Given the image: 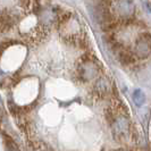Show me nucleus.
<instances>
[{
    "label": "nucleus",
    "mask_w": 151,
    "mask_h": 151,
    "mask_svg": "<svg viewBox=\"0 0 151 151\" xmlns=\"http://www.w3.org/2000/svg\"><path fill=\"white\" fill-rule=\"evenodd\" d=\"M111 12L117 18H129L133 17L134 14V4L132 0H113Z\"/></svg>",
    "instance_id": "20e7f679"
},
{
    "label": "nucleus",
    "mask_w": 151,
    "mask_h": 151,
    "mask_svg": "<svg viewBox=\"0 0 151 151\" xmlns=\"http://www.w3.org/2000/svg\"><path fill=\"white\" fill-rule=\"evenodd\" d=\"M17 22V16L9 12L7 9H4L0 12V34L9 31Z\"/></svg>",
    "instance_id": "423d86ee"
},
{
    "label": "nucleus",
    "mask_w": 151,
    "mask_h": 151,
    "mask_svg": "<svg viewBox=\"0 0 151 151\" xmlns=\"http://www.w3.org/2000/svg\"><path fill=\"white\" fill-rule=\"evenodd\" d=\"M116 53L123 65H132L135 63V55L133 52V50H131L129 48L125 47L124 45L116 51Z\"/></svg>",
    "instance_id": "0eeeda50"
},
{
    "label": "nucleus",
    "mask_w": 151,
    "mask_h": 151,
    "mask_svg": "<svg viewBox=\"0 0 151 151\" xmlns=\"http://www.w3.org/2000/svg\"><path fill=\"white\" fill-rule=\"evenodd\" d=\"M116 117H117V114H116V111L114 110L113 107L111 106L107 107L106 109H105V118H106L107 123H108L110 126L113 125V123L115 122Z\"/></svg>",
    "instance_id": "6e6552de"
},
{
    "label": "nucleus",
    "mask_w": 151,
    "mask_h": 151,
    "mask_svg": "<svg viewBox=\"0 0 151 151\" xmlns=\"http://www.w3.org/2000/svg\"><path fill=\"white\" fill-rule=\"evenodd\" d=\"M133 99H134V102H135L137 106H142L145 101V97H144V93L141 90H135L133 93Z\"/></svg>",
    "instance_id": "1a4fd4ad"
},
{
    "label": "nucleus",
    "mask_w": 151,
    "mask_h": 151,
    "mask_svg": "<svg viewBox=\"0 0 151 151\" xmlns=\"http://www.w3.org/2000/svg\"><path fill=\"white\" fill-rule=\"evenodd\" d=\"M111 127H113V134L115 140L123 141L124 139H126L127 136H129V132L132 129L129 116L127 115H117Z\"/></svg>",
    "instance_id": "f03ea898"
},
{
    "label": "nucleus",
    "mask_w": 151,
    "mask_h": 151,
    "mask_svg": "<svg viewBox=\"0 0 151 151\" xmlns=\"http://www.w3.org/2000/svg\"><path fill=\"white\" fill-rule=\"evenodd\" d=\"M127 151H143L141 148H139V147H131L127 149Z\"/></svg>",
    "instance_id": "9b49d317"
},
{
    "label": "nucleus",
    "mask_w": 151,
    "mask_h": 151,
    "mask_svg": "<svg viewBox=\"0 0 151 151\" xmlns=\"http://www.w3.org/2000/svg\"><path fill=\"white\" fill-rule=\"evenodd\" d=\"M5 145H6V149H7L8 151H19L18 150V147L16 145V143L9 137V136H6Z\"/></svg>",
    "instance_id": "9d476101"
},
{
    "label": "nucleus",
    "mask_w": 151,
    "mask_h": 151,
    "mask_svg": "<svg viewBox=\"0 0 151 151\" xmlns=\"http://www.w3.org/2000/svg\"><path fill=\"white\" fill-rule=\"evenodd\" d=\"M93 96L98 99H104L111 94V86L106 77H99L93 86Z\"/></svg>",
    "instance_id": "39448f33"
},
{
    "label": "nucleus",
    "mask_w": 151,
    "mask_h": 151,
    "mask_svg": "<svg viewBox=\"0 0 151 151\" xmlns=\"http://www.w3.org/2000/svg\"><path fill=\"white\" fill-rule=\"evenodd\" d=\"M133 52L140 59H147L151 55V33L142 32L135 40Z\"/></svg>",
    "instance_id": "7ed1b4c3"
},
{
    "label": "nucleus",
    "mask_w": 151,
    "mask_h": 151,
    "mask_svg": "<svg viewBox=\"0 0 151 151\" xmlns=\"http://www.w3.org/2000/svg\"><path fill=\"white\" fill-rule=\"evenodd\" d=\"M99 68L100 67L98 59L91 53H85L80 58V61L77 64V77L83 82L92 81L98 77Z\"/></svg>",
    "instance_id": "f257e3e1"
}]
</instances>
